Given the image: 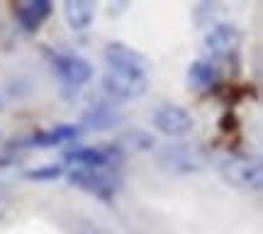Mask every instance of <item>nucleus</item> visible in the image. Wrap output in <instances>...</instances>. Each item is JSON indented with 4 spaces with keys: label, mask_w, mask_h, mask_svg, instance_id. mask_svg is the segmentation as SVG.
Returning <instances> with one entry per match:
<instances>
[{
    "label": "nucleus",
    "mask_w": 263,
    "mask_h": 234,
    "mask_svg": "<svg viewBox=\"0 0 263 234\" xmlns=\"http://www.w3.org/2000/svg\"><path fill=\"white\" fill-rule=\"evenodd\" d=\"M219 173L229 186L239 188V190H249V193H258L263 183V169L261 161L251 159V156H236L229 154L219 161Z\"/></svg>",
    "instance_id": "nucleus-1"
},
{
    "label": "nucleus",
    "mask_w": 263,
    "mask_h": 234,
    "mask_svg": "<svg viewBox=\"0 0 263 234\" xmlns=\"http://www.w3.org/2000/svg\"><path fill=\"white\" fill-rule=\"evenodd\" d=\"M68 183L103 203H110L122 186L112 169H73L68 173Z\"/></svg>",
    "instance_id": "nucleus-2"
},
{
    "label": "nucleus",
    "mask_w": 263,
    "mask_h": 234,
    "mask_svg": "<svg viewBox=\"0 0 263 234\" xmlns=\"http://www.w3.org/2000/svg\"><path fill=\"white\" fill-rule=\"evenodd\" d=\"M207 164V154L197 144H168L159 151V166L171 176H188Z\"/></svg>",
    "instance_id": "nucleus-3"
},
{
    "label": "nucleus",
    "mask_w": 263,
    "mask_h": 234,
    "mask_svg": "<svg viewBox=\"0 0 263 234\" xmlns=\"http://www.w3.org/2000/svg\"><path fill=\"white\" fill-rule=\"evenodd\" d=\"M49 66L57 74L66 95L76 93L81 85H85L93 78V66L83 57H76V54H68V51H51L49 54Z\"/></svg>",
    "instance_id": "nucleus-4"
},
{
    "label": "nucleus",
    "mask_w": 263,
    "mask_h": 234,
    "mask_svg": "<svg viewBox=\"0 0 263 234\" xmlns=\"http://www.w3.org/2000/svg\"><path fill=\"white\" fill-rule=\"evenodd\" d=\"M149 76L144 71H110L105 68L103 91L110 100H137L146 93Z\"/></svg>",
    "instance_id": "nucleus-5"
},
{
    "label": "nucleus",
    "mask_w": 263,
    "mask_h": 234,
    "mask_svg": "<svg viewBox=\"0 0 263 234\" xmlns=\"http://www.w3.org/2000/svg\"><path fill=\"white\" fill-rule=\"evenodd\" d=\"M239 47H241V32L232 22H217L207 29L205 34V49L207 54L217 61H232L239 57Z\"/></svg>",
    "instance_id": "nucleus-6"
},
{
    "label": "nucleus",
    "mask_w": 263,
    "mask_h": 234,
    "mask_svg": "<svg viewBox=\"0 0 263 234\" xmlns=\"http://www.w3.org/2000/svg\"><path fill=\"white\" fill-rule=\"evenodd\" d=\"M151 122H154V127L161 134H166L171 139H180V137L190 134L193 127H195L193 115L183 105H176V103H161L154 110V115H151Z\"/></svg>",
    "instance_id": "nucleus-7"
},
{
    "label": "nucleus",
    "mask_w": 263,
    "mask_h": 234,
    "mask_svg": "<svg viewBox=\"0 0 263 234\" xmlns=\"http://www.w3.org/2000/svg\"><path fill=\"white\" fill-rule=\"evenodd\" d=\"M120 156L122 154L117 147H78L64 154V159L78 169H112Z\"/></svg>",
    "instance_id": "nucleus-8"
},
{
    "label": "nucleus",
    "mask_w": 263,
    "mask_h": 234,
    "mask_svg": "<svg viewBox=\"0 0 263 234\" xmlns=\"http://www.w3.org/2000/svg\"><path fill=\"white\" fill-rule=\"evenodd\" d=\"M78 134H81V127H76V124H57L51 130L37 132L32 137L15 141V147L20 149H54V147H64L68 141H73Z\"/></svg>",
    "instance_id": "nucleus-9"
},
{
    "label": "nucleus",
    "mask_w": 263,
    "mask_h": 234,
    "mask_svg": "<svg viewBox=\"0 0 263 234\" xmlns=\"http://www.w3.org/2000/svg\"><path fill=\"white\" fill-rule=\"evenodd\" d=\"M103 57L105 68H110V71H144L146 74V57L124 42H110L105 47Z\"/></svg>",
    "instance_id": "nucleus-10"
},
{
    "label": "nucleus",
    "mask_w": 263,
    "mask_h": 234,
    "mask_svg": "<svg viewBox=\"0 0 263 234\" xmlns=\"http://www.w3.org/2000/svg\"><path fill=\"white\" fill-rule=\"evenodd\" d=\"M54 5L49 0H22L12 5V15L17 20V25L25 32H37L44 27V22L51 17Z\"/></svg>",
    "instance_id": "nucleus-11"
},
{
    "label": "nucleus",
    "mask_w": 263,
    "mask_h": 234,
    "mask_svg": "<svg viewBox=\"0 0 263 234\" xmlns=\"http://www.w3.org/2000/svg\"><path fill=\"white\" fill-rule=\"evenodd\" d=\"M64 17L71 29L85 32V29H90V25L95 20V3L93 0H66Z\"/></svg>",
    "instance_id": "nucleus-12"
},
{
    "label": "nucleus",
    "mask_w": 263,
    "mask_h": 234,
    "mask_svg": "<svg viewBox=\"0 0 263 234\" xmlns=\"http://www.w3.org/2000/svg\"><path fill=\"white\" fill-rule=\"evenodd\" d=\"M120 122V115L115 113V107L110 103H98L90 105L83 115L81 122V130H90V132H103V130H112L115 124Z\"/></svg>",
    "instance_id": "nucleus-13"
},
{
    "label": "nucleus",
    "mask_w": 263,
    "mask_h": 234,
    "mask_svg": "<svg viewBox=\"0 0 263 234\" xmlns=\"http://www.w3.org/2000/svg\"><path fill=\"white\" fill-rule=\"evenodd\" d=\"M188 85L195 91H215L219 85V76H217V66L210 59H197L188 68Z\"/></svg>",
    "instance_id": "nucleus-14"
},
{
    "label": "nucleus",
    "mask_w": 263,
    "mask_h": 234,
    "mask_svg": "<svg viewBox=\"0 0 263 234\" xmlns=\"http://www.w3.org/2000/svg\"><path fill=\"white\" fill-rule=\"evenodd\" d=\"M215 91L222 95L224 103H241L246 95L254 93L251 85H239V83H234V81H232V83H224V85H217Z\"/></svg>",
    "instance_id": "nucleus-15"
},
{
    "label": "nucleus",
    "mask_w": 263,
    "mask_h": 234,
    "mask_svg": "<svg viewBox=\"0 0 263 234\" xmlns=\"http://www.w3.org/2000/svg\"><path fill=\"white\" fill-rule=\"evenodd\" d=\"M64 176V166L59 164H51V166H39V169H32V171H25V178L27 181H57V178Z\"/></svg>",
    "instance_id": "nucleus-16"
},
{
    "label": "nucleus",
    "mask_w": 263,
    "mask_h": 234,
    "mask_svg": "<svg viewBox=\"0 0 263 234\" xmlns=\"http://www.w3.org/2000/svg\"><path fill=\"white\" fill-rule=\"evenodd\" d=\"M219 132L222 134H232V132H239V120H236V115L229 110V113H224L222 117H219Z\"/></svg>",
    "instance_id": "nucleus-17"
},
{
    "label": "nucleus",
    "mask_w": 263,
    "mask_h": 234,
    "mask_svg": "<svg viewBox=\"0 0 263 234\" xmlns=\"http://www.w3.org/2000/svg\"><path fill=\"white\" fill-rule=\"evenodd\" d=\"M71 234H105V232L98 225H93V222L83 220V217H76V229Z\"/></svg>",
    "instance_id": "nucleus-18"
},
{
    "label": "nucleus",
    "mask_w": 263,
    "mask_h": 234,
    "mask_svg": "<svg viewBox=\"0 0 263 234\" xmlns=\"http://www.w3.org/2000/svg\"><path fill=\"white\" fill-rule=\"evenodd\" d=\"M10 205H12V195H10V188L5 183H0V222L5 220Z\"/></svg>",
    "instance_id": "nucleus-19"
}]
</instances>
